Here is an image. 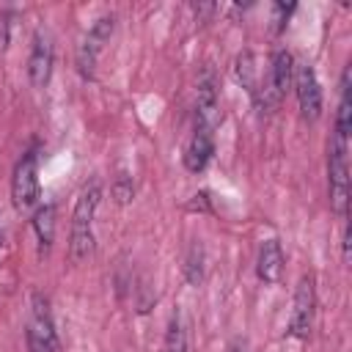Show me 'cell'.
<instances>
[{
  "mask_svg": "<svg viewBox=\"0 0 352 352\" xmlns=\"http://www.w3.org/2000/svg\"><path fill=\"white\" fill-rule=\"evenodd\" d=\"M102 201V184L91 182L80 192L74 212H72V239H69V258L74 264L85 261L94 253V214Z\"/></svg>",
  "mask_w": 352,
  "mask_h": 352,
  "instance_id": "1",
  "label": "cell"
},
{
  "mask_svg": "<svg viewBox=\"0 0 352 352\" xmlns=\"http://www.w3.org/2000/svg\"><path fill=\"white\" fill-rule=\"evenodd\" d=\"M349 146L346 135H333L330 154H327V176H330V209L336 214L346 212L349 204Z\"/></svg>",
  "mask_w": 352,
  "mask_h": 352,
  "instance_id": "2",
  "label": "cell"
},
{
  "mask_svg": "<svg viewBox=\"0 0 352 352\" xmlns=\"http://www.w3.org/2000/svg\"><path fill=\"white\" fill-rule=\"evenodd\" d=\"M25 338H28V352H55V346H58L55 324H52V314H50V302H47L44 294H33Z\"/></svg>",
  "mask_w": 352,
  "mask_h": 352,
  "instance_id": "3",
  "label": "cell"
},
{
  "mask_svg": "<svg viewBox=\"0 0 352 352\" xmlns=\"http://www.w3.org/2000/svg\"><path fill=\"white\" fill-rule=\"evenodd\" d=\"M11 201H14V206L19 212L36 206V201H38V157H36V148L25 151L22 160L14 168V176H11Z\"/></svg>",
  "mask_w": 352,
  "mask_h": 352,
  "instance_id": "4",
  "label": "cell"
},
{
  "mask_svg": "<svg viewBox=\"0 0 352 352\" xmlns=\"http://www.w3.org/2000/svg\"><path fill=\"white\" fill-rule=\"evenodd\" d=\"M113 28H116V19L113 16H102L91 25V30L85 33L80 50H77V69L82 77H94V69H96V60H99V52L102 47L110 41L113 36Z\"/></svg>",
  "mask_w": 352,
  "mask_h": 352,
  "instance_id": "5",
  "label": "cell"
},
{
  "mask_svg": "<svg viewBox=\"0 0 352 352\" xmlns=\"http://www.w3.org/2000/svg\"><path fill=\"white\" fill-rule=\"evenodd\" d=\"M294 91L300 102V113L305 121H316L322 116V88L311 63H294Z\"/></svg>",
  "mask_w": 352,
  "mask_h": 352,
  "instance_id": "6",
  "label": "cell"
},
{
  "mask_svg": "<svg viewBox=\"0 0 352 352\" xmlns=\"http://www.w3.org/2000/svg\"><path fill=\"white\" fill-rule=\"evenodd\" d=\"M314 308H316V294H314V275H302L294 292V311L289 319V333L294 338H308L311 324H314Z\"/></svg>",
  "mask_w": 352,
  "mask_h": 352,
  "instance_id": "7",
  "label": "cell"
},
{
  "mask_svg": "<svg viewBox=\"0 0 352 352\" xmlns=\"http://www.w3.org/2000/svg\"><path fill=\"white\" fill-rule=\"evenodd\" d=\"M52 60H55V47H52V36L47 30H38L33 36V47H30V58H28V77L33 88H44L52 77Z\"/></svg>",
  "mask_w": 352,
  "mask_h": 352,
  "instance_id": "8",
  "label": "cell"
},
{
  "mask_svg": "<svg viewBox=\"0 0 352 352\" xmlns=\"http://www.w3.org/2000/svg\"><path fill=\"white\" fill-rule=\"evenodd\" d=\"M220 118V102H217V82L212 72H206L198 80V94H195V129L214 132Z\"/></svg>",
  "mask_w": 352,
  "mask_h": 352,
  "instance_id": "9",
  "label": "cell"
},
{
  "mask_svg": "<svg viewBox=\"0 0 352 352\" xmlns=\"http://www.w3.org/2000/svg\"><path fill=\"white\" fill-rule=\"evenodd\" d=\"M256 272L264 283H278L283 275V250L278 239H267L258 248V261H256Z\"/></svg>",
  "mask_w": 352,
  "mask_h": 352,
  "instance_id": "10",
  "label": "cell"
},
{
  "mask_svg": "<svg viewBox=\"0 0 352 352\" xmlns=\"http://www.w3.org/2000/svg\"><path fill=\"white\" fill-rule=\"evenodd\" d=\"M267 82H270L272 94H275L278 99H283V94H286V91L292 88V82H294V58H292V52L278 50V52L272 55V66H270Z\"/></svg>",
  "mask_w": 352,
  "mask_h": 352,
  "instance_id": "11",
  "label": "cell"
},
{
  "mask_svg": "<svg viewBox=\"0 0 352 352\" xmlns=\"http://www.w3.org/2000/svg\"><path fill=\"white\" fill-rule=\"evenodd\" d=\"M212 154H214V138H212V132L195 129L192 138H190V143H187V151H184V165H187V170H192V173L204 170L206 162L212 160Z\"/></svg>",
  "mask_w": 352,
  "mask_h": 352,
  "instance_id": "12",
  "label": "cell"
},
{
  "mask_svg": "<svg viewBox=\"0 0 352 352\" xmlns=\"http://www.w3.org/2000/svg\"><path fill=\"white\" fill-rule=\"evenodd\" d=\"M33 231H36V239H38V256H47L50 248H52V239H55V206L52 204H44V206L36 209Z\"/></svg>",
  "mask_w": 352,
  "mask_h": 352,
  "instance_id": "13",
  "label": "cell"
},
{
  "mask_svg": "<svg viewBox=\"0 0 352 352\" xmlns=\"http://www.w3.org/2000/svg\"><path fill=\"white\" fill-rule=\"evenodd\" d=\"M349 116H352V107H349V69H346L341 77V99H338V116H336V132L338 135L349 138V126H352Z\"/></svg>",
  "mask_w": 352,
  "mask_h": 352,
  "instance_id": "14",
  "label": "cell"
},
{
  "mask_svg": "<svg viewBox=\"0 0 352 352\" xmlns=\"http://www.w3.org/2000/svg\"><path fill=\"white\" fill-rule=\"evenodd\" d=\"M236 80L242 82V88L250 91V96H256L258 82H256V60H253L250 52H242V55L236 58Z\"/></svg>",
  "mask_w": 352,
  "mask_h": 352,
  "instance_id": "15",
  "label": "cell"
},
{
  "mask_svg": "<svg viewBox=\"0 0 352 352\" xmlns=\"http://www.w3.org/2000/svg\"><path fill=\"white\" fill-rule=\"evenodd\" d=\"M165 352H187V333L182 327L179 316H170L168 333H165Z\"/></svg>",
  "mask_w": 352,
  "mask_h": 352,
  "instance_id": "16",
  "label": "cell"
},
{
  "mask_svg": "<svg viewBox=\"0 0 352 352\" xmlns=\"http://www.w3.org/2000/svg\"><path fill=\"white\" fill-rule=\"evenodd\" d=\"M132 192H135L132 179H129L126 173H118V179H116V184H113V195L118 198V204H126V201L132 198Z\"/></svg>",
  "mask_w": 352,
  "mask_h": 352,
  "instance_id": "17",
  "label": "cell"
},
{
  "mask_svg": "<svg viewBox=\"0 0 352 352\" xmlns=\"http://www.w3.org/2000/svg\"><path fill=\"white\" fill-rule=\"evenodd\" d=\"M184 272H187V280L190 283H201V250L192 248L187 264H184Z\"/></svg>",
  "mask_w": 352,
  "mask_h": 352,
  "instance_id": "18",
  "label": "cell"
},
{
  "mask_svg": "<svg viewBox=\"0 0 352 352\" xmlns=\"http://www.w3.org/2000/svg\"><path fill=\"white\" fill-rule=\"evenodd\" d=\"M228 352H248V346H245V341H234V344L228 346Z\"/></svg>",
  "mask_w": 352,
  "mask_h": 352,
  "instance_id": "19",
  "label": "cell"
},
{
  "mask_svg": "<svg viewBox=\"0 0 352 352\" xmlns=\"http://www.w3.org/2000/svg\"><path fill=\"white\" fill-rule=\"evenodd\" d=\"M0 245H3V228H0Z\"/></svg>",
  "mask_w": 352,
  "mask_h": 352,
  "instance_id": "20",
  "label": "cell"
}]
</instances>
